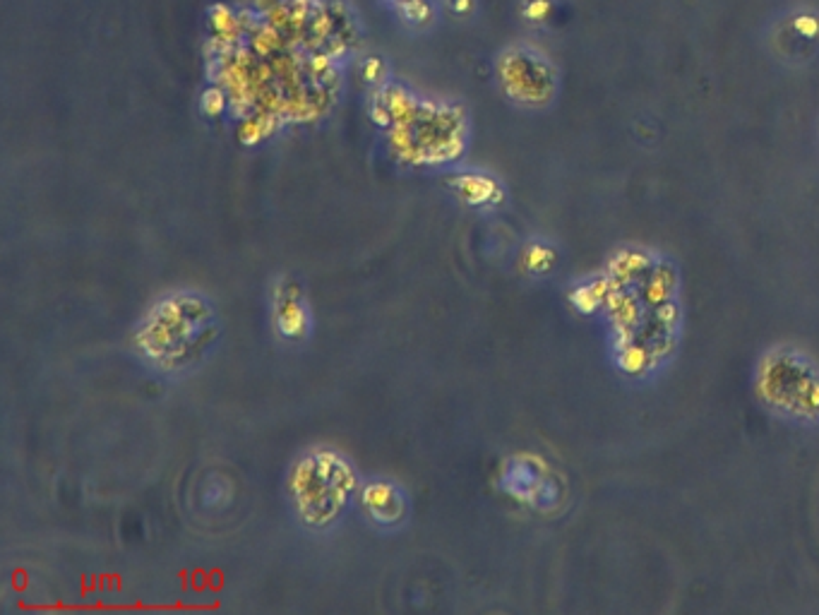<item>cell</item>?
Wrapping results in <instances>:
<instances>
[{"label": "cell", "mask_w": 819, "mask_h": 615, "mask_svg": "<svg viewBox=\"0 0 819 615\" xmlns=\"http://www.w3.org/2000/svg\"><path fill=\"white\" fill-rule=\"evenodd\" d=\"M291 486L305 522L325 524L339 512L348 493L353 491V473L339 455L317 452L296 466Z\"/></svg>", "instance_id": "obj_2"}, {"label": "cell", "mask_w": 819, "mask_h": 615, "mask_svg": "<svg viewBox=\"0 0 819 615\" xmlns=\"http://www.w3.org/2000/svg\"><path fill=\"white\" fill-rule=\"evenodd\" d=\"M450 185L455 187L459 197H464L468 205H486L490 197L495 195L493 183L481 178V176H459V178L450 180Z\"/></svg>", "instance_id": "obj_5"}, {"label": "cell", "mask_w": 819, "mask_h": 615, "mask_svg": "<svg viewBox=\"0 0 819 615\" xmlns=\"http://www.w3.org/2000/svg\"><path fill=\"white\" fill-rule=\"evenodd\" d=\"M217 332V312L202 296L174 294L152 305L135 332V348L156 368L183 370L205 356Z\"/></svg>", "instance_id": "obj_1"}, {"label": "cell", "mask_w": 819, "mask_h": 615, "mask_svg": "<svg viewBox=\"0 0 819 615\" xmlns=\"http://www.w3.org/2000/svg\"><path fill=\"white\" fill-rule=\"evenodd\" d=\"M363 505L368 507L370 517L380 524H394L404 517V498L392 483H368L363 491Z\"/></svg>", "instance_id": "obj_4"}, {"label": "cell", "mask_w": 819, "mask_h": 615, "mask_svg": "<svg viewBox=\"0 0 819 615\" xmlns=\"http://www.w3.org/2000/svg\"><path fill=\"white\" fill-rule=\"evenodd\" d=\"M368 80H378L380 75V62L378 60H368Z\"/></svg>", "instance_id": "obj_7"}, {"label": "cell", "mask_w": 819, "mask_h": 615, "mask_svg": "<svg viewBox=\"0 0 819 615\" xmlns=\"http://www.w3.org/2000/svg\"><path fill=\"white\" fill-rule=\"evenodd\" d=\"M202 108L207 116H219L223 111V94L219 90H210L202 96Z\"/></svg>", "instance_id": "obj_6"}, {"label": "cell", "mask_w": 819, "mask_h": 615, "mask_svg": "<svg viewBox=\"0 0 819 615\" xmlns=\"http://www.w3.org/2000/svg\"><path fill=\"white\" fill-rule=\"evenodd\" d=\"M274 322L284 339H303L310 330V312L303 291L291 279H281L274 289Z\"/></svg>", "instance_id": "obj_3"}, {"label": "cell", "mask_w": 819, "mask_h": 615, "mask_svg": "<svg viewBox=\"0 0 819 615\" xmlns=\"http://www.w3.org/2000/svg\"><path fill=\"white\" fill-rule=\"evenodd\" d=\"M466 5H468V0H455V8H457V10L466 8Z\"/></svg>", "instance_id": "obj_8"}]
</instances>
